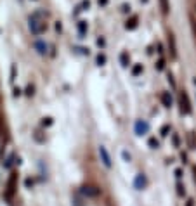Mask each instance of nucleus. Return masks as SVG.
Listing matches in <instances>:
<instances>
[{
    "label": "nucleus",
    "instance_id": "nucleus-1",
    "mask_svg": "<svg viewBox=\"0 0 196 206\" xmlns=\"http://www.w3.org/2000/svg\"><path fill=\"white\" fill-rule=\"evenodd\" d=\"M16 189H18V173L12 172L9 180H7V189H5V199H7V201L12 199V196L16 194Z\"/></svg>",
    "mask_w": 196,
    "mask_h": 206
},
{
    "label": "nucleus",
    "instance_id": "nucleus-2",
    "mask_svg": "<svg viewBox=\"0 0 196 206\" xmlns=\"http://www.w3.org/2000/svg\"><path fill=\"white\" fill-rule=\"evenodd\" d=\"M179 106H181L182 114H191V102H189V97L184 90L179 94Z\"/></svg>",
    "mask_w": 196,
    "mask_h": 206
},
{
    "label": "nucleus",
    "instance_id": "nucleus-3",
    "mask_svg": "<svg viewBox=\"0 0 196 206\" xmlns=\"http://www.w3.org/2000/svg\"><path fill=\"white\" fill-rule=\"evenodd\" d=\"M80 194L87 196V198H97L101 194V189L94 187V185H82L80 187Z\"/></svg>",
    "mask_w": 196,
    "mask_h": 206
},
{
    "label": "nucleus",
    "instance_id": "nucleus-4",
    "mask_svg": "<svg viewBox=\"0 0 196 206\" xmlns=\"http://www.w3.org/2000/svg\"><path fill=\"white\" fill-rule=\"evenodd\" d=\"M99 156H101V161H102V165H104L106 168H111V166H113L111 156H110V153H108V149H106L104 146H99Z\"/></svg>",
    "mask_w": 196,
    "mask_h": 206
},
{
    "label": "nucleus",
    "instance_id": "nucleus-5",
    "mask_svg": "<svg viewBox=\"0 0 196 206\" xmlns=\"http://www.w3.org/2000/svg\"><path fill=\"white\" fill-rule=\"evenodd\" d=\"M167 40H168V52H170V56H172V59H175V57H177V43H175V35H173L172 31H168V37H167Z\"/></svg>",
    "mask_w": 196,
    "mask_h": 206
},
{
    "label": "nucleus",
    "instance_id": "nucleus-6",
    "mask_svg": "<svg viewBox=\"0 0 196 206\" xmlns=\"http://www.w3.org/2000/svg\"><path fill=\"white\" fill-rule=\"evenodd\" d=\"M134 130H136V135H144V133H147V132H149V123H147V121H144V120H137Z\"/></svg>",
    "mask_w": 196,
    "mask_h": 206
},
{
    "label": "nucleus",
    "instance_id": "nucleus-7",
    "mask_svg": "<svg viewBox=\"0 0 196 206\" xmlns=\"http://www.w3.org/2000/svg\"><path fill=\"white\" fill-rule=\"evenodd\" d=\"M147 185V178H146V175L144 173H137L136 175V178H134V187L137 189V191H142L144 187Z\"/></svg>",
    "mask_w": 196,
    "mask_h": 206
},
{
    "label": "nucleus",
    "instance_id": "nucleus-8",
    "mask_svg": "<svg viewBox=\"0 0 196 206\" xmlns=\"http://www.w3.org/2000/svg\"><path fill=\"white\" fill-rule=\"evenodd\" d=\"M139 26V16H130V18L125 21V30H136Z\"/></svg>",
    "mask_w": 196,
    "mask_h": 206
},
{
    "label": "nucleus",
    "instance_id": "nucleus-9",
    "mask_svg": "<svg viewBox=\"0 0 196 206\" xmlns=\"http://www.w3.org/2000/svg\"><path fill=\"white\" fill-rule=\"evenodd\" d=\"M33 47H35V50H37L40 56H45L47 54V43H44V42H40V40L33 42Z\"/></svg>",
    "mask_w": 196,
    "mask_h": 206
},
{
    "label": "nucleus",
    "instance_id": "nucleus-10",
    "mask_svg": "<svg viewBox=\"0 0 196 206\" xmlns=\"http://www.w3.org/2000/svg\"><path fill=\"white\" fill-rule=\"evenodd\" d=\"M162 104L165 106V108H172V104H173V99H172V95H170V92H162Z\"/></svg>",
    "mask_w": 196,
    "mask_h": 206
},
{
    "label": "nucleus",
    "instance_id": "nucleus-11",
    "mask_svg": "<svg viewBox=\"0 0 196 206\" xmlns=\"http://www.w3.org/2000/svg\"><path fill=\"white\" fill-rule=\"evenodd\" d=\"M158 2H160L162 14H163V16H168V14H170V2H168V0H158Z\"/></svg>",
    "mask_w": 196,
    "mask_h": 206
},
{
    "label": "nucleus",
    "instance_id": "nucleus-12",
    "mask_svg": "<svg viewBox=\"0 0 196 206\" xmlns=\"http://www.w3.org/2000/svg\"><path fill=\"white\" fill-rule=\"evenodd\" d=\"M120 64L123 68H128V66H130V56H128V52H125V50L120 54Z\"/></svg>",
    "mask_w": 196,
    "mask_h": 206
},
{
    "label": "nucleus",
    "instance_id": "nucleus-13",
    "mask_svg": "<svg viewBox=\"0 0 196 206\" xmlns=\"http://www.w3.org/2000/svg\"><path fill=\"white\" fill-rule=\"evenodd\" d=\"M76 28H78L80 38H83V37H85V33H87V30H89V26H87V21H78Z\"/></svg>",
    "mask_w": 196,
    "mask_h": 206
},
{
    "label": "nucleus",
    "instance_id": "nucleus-14",
    "mask_svg": "<svg viewBox=\"0 0 196 206\" xmlns=\"http://www.w3.org/2000/svg\"><path fill=\"white\" fill-rule=\"evenodd\" d=\"M71 204H73V206H85V203H83V198H82V194H80V191L76 192L75 196H73Z\"/></svg>",
    "mask_w": 196,
    "mask_h": 206
},
{
    "label": "nucleus",
    "instance_id": "nucleus-15",
    "mask_svg": "<svg viewBox=\"0 0 196 206\" xmlns=\"http://www.w3.org/2000/svg\"><path fill=\"white\" fill-rule=\"evenodd\" d=\"M188 144L191 149H196V133L194 132H189L188 133Z\"/></svg>",
    "mask_w": 196,
    "mask_h": 206
},
{
    "label": "nucleus",
    "instance_id": "nucleus-16",
    "mask_svg": "<svg viewBox=\"0 0 196 206\" xmlns=\"http://www.w3.org/2000/svg\"><path fill=\"white\" fill-rule=\"evenodd\" d=\"M14 159H16V154L12 153L11 156H9L7 159L4 161V168H7V170H9V168H12V165H14Z\"/></svg>",
    "mask_w": 196,
    "mask_h": 206
},
{
    "label": "nucleus",
    "instance_id": "nucleus-17",
    "mask_svg": "<svg viewBox=\"0 0 196 206\" xmlns=\"http://www.w3.org/2000/svg\"><path fill=\"white\" fill-rule=\"evenodd\" d=\"M147 146H149L151 149H158V147H160V140L155 139V137H151V139L147 140Z\"/></svg>",
    "mask_w": 196,
    "mask_h": 206
},
{
    "label": "nucleus",
    "instance_id": "nucleus-18",
    "mask_svg": "<svg viewBox=\"0 0 196 206\" xmlns=\"http://www.w3.org/2000/svg\"><path fill=\"white\" fill-rule=\"evenodd\" d=\"M106 61H108V59H106L104 54H97V57H95V64H97V66H104Z\"/></svg>",
    "mask_w": 196,
    "mask_h": 206
},
{
    "label": "nucleus",
    "instance_id": "nucleus-19",
    "mask_svg": "<svg viewBox=\"0 0 196 206\" xmlns=\"http://www.w3.org/2000/svg\"><path fill=\"white\" fill-rule=\"evenodd\" d=\"M142 69H144L142 64H136V66L132 68V75H134V76H139L141 73H142Z\"/></svg>",
    "mask_w": 196,
    "mask_h": 206
},
{
    "label": "nucleus",
    "instance_id": "nucleus-20",
    "mask_svg": "<svg viewBox=\"0 0 196 206\" xmlns=\"http://www.w3.org/2000/svg\"><path fill=\"white\" fill-rule=\"evenodd\" d=\"M24 94H26L28 97H33V95H35V85H31V83H30V85L26 87V90H24Z\"/></svg>",
    "mask_w": 196,
    "mask_h": 206
},
{
    "label": "nucleus",
    "instance_id": "nucleus-21",
    "mask_svg": "<svg viewBox=\"0 0 196 206\" xmlns=\"http://www.w3.org/2000/svg\"><path fill=\"white\" fill-rule=\"evenodd\" d=\"M155 68L158 69V71H163V69H165V59H163V57L162 59H158V63L155 64Z\"/></svg>",
    "mask_w": 196,
    "mask_h": 206
},
{
    "label": "nucleus",
    "instance_id": "nucleus-22",
    "mask_svg": "<svg viewBox=\"0 0 196 206\" xmlns=\"http://www.w3.org/2000/svg\"><path fill=\"white\" fill-rule=\"evenodd\" d=\"M177 194L181 196V198H184V196H186V187L181 184V182L177 184Z\"/></svg>",
    "mask_w": 196,
    "mask_h": 206
},
{
    "label": "nucleus",
    "instance_id": "nucleus-23",
    "mask_svg": "<svg viewBox=\"0 0 196 206\" xmlns=\"http://www.w3.org/2000/svg\"><path fill=\"white\" fill-rule=\"evenodd\" d=\"M54 121H52V118L50 116H47V118H42V127H50Z\"/></svg>",
    "mask_w": 196,
    "mask_h": 206
},
{
    "label": "nucleus",
    "instance_id": "nucleus-24",
    "mask_svg": "<svg viewBox=\"0 0 196 206\" xmlns=\"http://www.w3.org/2000/svg\"><path fill=\"white\" fill-rule=\"evenodd\" d=\"M168 132H170V125H163L162 130H160V135H162V137H167V135H168Z\"/></svg>",
    "mask_w": 196,
    "mask_h": 206
},
{
    "label": "nucleus",
    "instance_id": "nucleus-25",
    "mask_svg": "<svg viewBox=\"0 0 196 206\" xmlns=\"http://www.w3.org/2000/svg\"><path fill=\"white\" fill-rule=\"evenodd\" d=\"M78 7H80V9H82V11H87V9L90 7V0H83L82 4H80V5H78Z\"/></svg>",
    "mask_w": 196,
    "mask_h": 206
},
{
    "label": "nucleus",
    "instance_id": "nucleus-26",
    "mask_svg": "<svg viewBox=\"0 0 196 206\" xmlns=\"http://www.w3.org/2000/svg\"><path fill=\"white\" fill-rule=\"evenodd\" d=\"M172 142H173V146H175V147L181 146V139H179V135H177V133H173V135H172Z\"/></svg>",
    "mask_w": 196,
    "mask_h": 206
},
{
    "label": "nucleus",
    "instance_id": "nucleus-27",
    "mask_svg": "<svg viewBox=\"0 0 196 206\" xmlns=\"http://www.w3.org/2000/svg\"><path fill=\"white\" fill-rule=\"evenodd\" d=\"M167 80H168L170 87H172V88H175V80H173V75H172V73H168V75H167Z\"/></svg>",
    "mask_w": 196,
    "mask_h": 206
},
{
    "label": "nucleus",
    "instance_id": "nucleus-28",
    "mask_svg": "<svg viewBox=\"0 0 196 206\" xmlns=\"http://www.w3.org/2000/svg\"><path fill=\"white\" fill-rule=\"evenodd\" d=\"M121 158H123V159H125L127 163H130V159H132V156H130V154H128L127 151H121Z\"/></svg>",
    "mask_w": 196,
    "mask_h": 206
},
{
    "label": "nucleus",
    "instance_id": "nucleus-29",
    "mask_svg": "<svg viewBox=\"0 0 196 206\" xmlns=\"http://www.w3.org/2000/svg\"><path fill=\"white\" fill-rule=\"evenodd\" d=\"M16 80V64H12L11 66V82H14Z\"/></svg>",
    "mask_w": 196,
    "mask_h": 206
},
{
    "label": "nucleus",
    "instance_id": "nucleus-30",
    "mask_svg": "<svg viewBox=\"0 0 196 206\" xmlns=\"http://www.w3.org/2000/svg\"><path fill=\"white\" fill-rule=\"evenodd\" d=\"M35 140H37V142H45V139L40 135V132H35Z\"/></svg>",
    "mask_w": 196,
    "mask_h": 206
},
{
    "label": "nucleus",
    "instance_id": "nucleus-31",
    "mask_svg": "<svg viewBox=\"0 0 196 206\" xmlns=\"http://www.w3.org/2000/svg\"><path fill=\"white\" fill-rule=\"evenodd\" d=\"M130 4H121V12H130Z\"/></svg>",
    "mask_w": 196,
    "mask_h": 206
},
{
    "label": "nucleus",
    "instance_id": "nucleus-32",
    "mask_svg": "<svg viewBox=\"0 0 196 206\" xmlns=\"http://www.w3.org/2000/svg\"><path fill=\"white\" fill-rule=\"evenodd\" d=\"M4 133V116H2V113H0V135Z\"/></svg>",
    "mask_w": 196,
    "mask_h": 206
},
{
    "label": "nucleus",
    "instance_id": "nucleus-33",
    "mask_svg": "<svg viewBox=\"0 0 196 206\" xmlns=\"http://www.w3.org/2000/svg\"><path fill=\"white\" fill-rule=\"evenodd\" d=\"M21 94H23V90L19 88V87H16V88H14V94H12V95H14V97H19Z\"/></svg>",
    "mask_w": 196,
    "mask_h": 206
},
{
    "label": "nucleus",
    "instance_id": "nucleus-34",
    "mask_svg": "<svg viewBox=\"0 0 196 206\" xmlns=\"http://www.w3.org/2000/svg\"><path fill=\"white\" fill-rule=\"evenodd\" d=\"M97 45H99V47H104V45H106V40L102 37H99L97 38Z\"/></svg>",
    "mask_w": 196,
    "mask_h": 206
},
{
    "label": "nucleus",
    "instance_id": "nucleus-35",
    "mask_svg": "<svg viewBox=\"0 0 196 206\" xmlns=\"http://www.w3.org/2000/svg\"><path fill=\"white\" fill-rule=\"evenodd\" d=\"M175 177H177V180H181V178H182V170H181V168L175 170Z\"/></svg>",
    "mask_w": 196,
    "mask_h": 206
},
{
    "label": "nucleus",
    "instance_id": "nucleus-36",
    "mask_svg": "<svg viewBox=\"0 0 196 206\" xmlns=\"http://www.w3.org/2000/svg\"><path fill=\"white\" fill-rule=\"evenodd\" d=\"M24 185H26V187L30 189L31 185H33V180H31V178H26V180H24Z\"/></svg>",
    "mask_w": 196,
    "mask_h": 206
},
{
    "label": "nucleus",
    "instance_id": "nucleus-37",
    "mask_svg": "<svg viewBox=\"0 0 196 206\" xmlns=\"http://www.w3.org/2000/svg\"><path fill=\"white\" fill-rule=\"evenodd\" d=\"M108 2H110V0H97V4L101 5V7H106V5H108Z\"/></svg>",
    "mask_w": 196,
    "mask_h": 206
},
{
    "label": "nucleus",
    "instance_id": "nucleus-38",
    "mask_svg": "<svg viewBox=\"0 0 196 206\" xmlns=\"http://www.w3.org/2000/svg\"><path fill=\"white\" fill-rule=\"evenodd\" d=\"M181 159H182V163H188V154H186V153H181Z\"/></svg>",
    "mask_w": 196,
    "mask_h": 206
},
{
    "label": "nucleus",
    "instance_id": "nucleus-39",
    "mask_svg": "<svg viewBox=\"0 0 196 206\" xmlns=\"http://www.w3.org/2000/svg\"><path fill=\"white\" fill-rule=\"evenodd\" d=\"M191 26H193V31L196 35V19H191Z\"/></svg>",
    "mask_w": 196,
    "mask_h": 206
},
{
    "label": "nucleus",
    "instance_id": "nucleus-40",
    "mask_svg": "<svg viewBox=\"0 0 196 206\" xmlns=\"http://www.w3.org/2000/svg\"><path fill=\"white\" fill-rule=\"evenodd\" d=\"M61 30H63V24H61V23H56V31L61 33Z\"/></svg>",
    "mask_w": 196,
    "mask_h": 206
},
{
    "label": "nucleus",
    "instance_id": "nucleus-41",
    "mask_svg": "<svg viewBox=\"0 0 196 206\" xmlns=\"http://www.w3.org/2000/svg\"><path fill=\"white\" fill-rule=\"evenodd\" d=\"M156 49H158V54H163V45H162V43L156 45Z\"/></svg>",
    "mask_w": 196,
    "mask_h": 206
},
{
    "label": "nucleus",
    "instance_id": "nucleus-42",
    "mask_svg": "<svg viewBox=\"0 0 196 206\" xmlns=\"http://www.w3.org/2000/svg\"><path fill=\"white\" fill-rule=\"evenodd\" d=\"M186 206H194V201H193V199H188V203H186Z\"/></svg>",
    "mask_w": 196,
    "mask_h": 206
},
{
    "label": "nucleus",
    "instance_id": "nucleus-43",
    "mask_svg": "<svg viewBox=\"0 0 196 206\" xmlns=\"http://www.w3.org/2000/svg\"><path fill=\"white\" fill-rule=\"evenodd\" d=\"M193 177H194V182H196V166H193Z\"/></svg>",
    "mask_w": 196,
    "mask_h": 206
},
{
    "label": "nucleus",
    "instance_id": "nucleus-44",
    "mask_svg": "<svg viewBox=\"0 0 196 206\" xmlns=\"http://www.w3.org/2000/svg\"><path fill=\"white\" fill-rule=\"evenodd\" d=\"M141 2H144V4H147V0H141Z\"/></svg>",
    "mask_w": 196,
    "mask_h": 206
},
{
    "label": "nucleus",
    "instance_id": "nucleus-45",
    "mask_svg": "<svg viewBox=\"0 0 196 206\" xmlns=\"http://www.w3.org/2000/svg\"><path fill=\"white\" fill-rule=\"evenodd\" d=\"M193 82H194V85H196V78H194V80H193Z\"/></svg>",
    "mask_w": 196,
    "mask_h": 206
}]
</instances>
